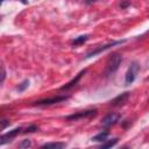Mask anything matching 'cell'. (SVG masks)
Segmentation results:
<instances>
[{
    "instance_id": "obj_1",
    "label": "cell",
    "mask_w": 149,
    "mask_h": 149,
    "mask_svg": "<svg viewBox=\"0 0 149 149\" xmlns=\"http://www.w3.org/2000/svg\"><path fill=\"white\" fill-rule=\"evenodd\" d=\"M122 62V56L118 52H114L111 55V57L108 58V62L106 64V69H105V76H111L113 74L120 66Z\"/></svg>"
},
{
    "instance_id": "obj_2",
    "label": "cell",
    "mask_w": 149,
    "mask_h": 149,
    "mask_svg": "<svg viewBox=\"0 0 149 149\" xmlns=\"http://www.w3.org/2000/svg\"><path fill=\"white\" fill-rule=\"evenodd\" d=\"M126 42V40H120V41H113V42H109V43H107V44H104V45H100V47H98V48H95L94 50H91L90 52H87L86 55H85V59H88V58H91V57H94V56H97V55H99V54H101L102 51H105V50H108L109 48H112V47H115V45H119V44H122V43H125Z\"/></svg>"
},
{
    "instance_id": "obj_3",
    "label": "cell",
    "mask_w": 149,
    "mask_h": 149,
    "mask_svg": "<svg viewBox=\"0 0 149 149\" xmlns=\"http://www.w3.org/2000/svg\"><path fill=\"white\" fill-rule=\"evenodd\" d=\"M140 69H141V66L136 61L132 62L130 66L128 68V70L126 72V76H125V84L126 85H130L134 83V80L136 79V74L139 73Z\"/></svg>"
},
{
    "instance_id": "obj_4",
    "label": "cell",
    "mask_w": 149,
    "mask_h": 149,
    "mask_svg": "<svg viewBox=\"0 0 149 149\" xmlns=\"http://www.w3.org/2000/svg\"><path fill=\"white\" fill-rule=\"evenodd\" d=\"M69 98H70V95H56V97H52V98H45V99L34 101L33 105L34 106H50V105H55V104L65 101Z\"/></svg>"
},
{
    "instance_id": "obj_5",
    "label": "cell",
    "mask_w": 149,
    "mask_h": 149,
    "mask_svg": "<svg viewBox=\"0 0 149 149\" xmlns=\"http://www.w3.org/2000/svg\"><path fill=\"white\" fill-rule=\"evenodd\" d=\"M97 113H98V109H97V108L85 109V111H80V112L73 113V114H71V115H68L65 119L69 120V121H76V120H79V119H85V118H92V116H95Z\"/></svg>"
},
{
    "instance_id": "obj_6",
    "label": "cell",
    "mask_w": 149,
    "mask_h": 149,
    "mask_svg": "<svg viewBox=\"0 0 149 149\" xmlns=\"http://www.w3.org/2000/svg\"><path fill=\"white\" fill-rule=\"evenodd\" d=\"M120 119V114L115 112H111L107 115H105L101 120V127L102 128H109L111 126H114Z\"/></svg>"
},
{
    "instance_id": "obj_7",
    "label": "cell",
    "mask_w": 149,
    "mask_h": 149,
    "mask_svg": "<svg viewBox=\"0 0 149 149\" xmlns=\"http://www.w3.org/2000/svg\"><path fill=\"white\" fill-rule=\"evenodd\" d=\"M21 130H22L21 127H16V128L9 130L8 133L1 135V137H0V146H3V144H6V143L13 141V139H15V137L21 133Z\"/></svg>"
},
{
    "instance_id": "obj_8",
    "label": "cell",
    "mask_w": 149,
    "mask_h": 149,
    "mask_svg": "<svg viewBox=\"0 0 149 149\" xmlns=\"http://www.w3.org/2000/svg\"><path fill=\"white\" fill-rule=\"evenodd\" d=\"M86 72V70L84 69V70H81L79 73H77V76L73 78V79H71L68 84H65V85H63L62 87H61V91H68V90H70V88H72L73 86H76L77 84H78V81L80 80V78L83 77V74Z\"/></svg>"
},
{
    "instance_id": "obj_9",
    "label": "cell",
    "mask_w": 149,
    "mask_h": 149,
    "mask_svg": "<svg viewBox=\"0 0 149 149\" xmlns=\"http://www.w3.org/2000/svg\"><path fill=\"white\" fill-rule=\"evenodd\" d=\"M128 98H129V92H123V93L119 94L118 97H115L113 100H111L109 104H111L112 106H120V105L125 104Z\"/></svg>"
},
{
    "instance_id": "obj_10",
    "label": "cell",
    "mask_w": 149,
    "mask_h": 149,
    "mask_svg": "<svg viewBox=\"0 0 149 149\" xmlns=\"http://www.w3.org/2000/svg\"><path fill=\"white\" fill-rule=\"evenodd\" d=\"M108 135H109V132H108V130H102V132H100L99 134L94 135L91 140H92V141H94V142H104V141H106V140H107Z\"/></svg>"
},
{
    "instance_id": "obj_11",
    "label": "cell",
    "mask_w": 149,
    "mask_h": 149,
    "mask_svg": "<svg viewBox=\"0 0 149 149\" xmlns=\"http://www.w3.org/2000/svg\"><path fill=\"white\" fill-rule=\"evenodd\" d=\"M65 147L66 144L64 142H48L41 146V148H55V149H62Z\"/></svg>"
},
{
    "instance_id": "obj_12",
    "label": "cell",
    "mask_w": 149,
    "mask_h": 149,
    "mask_svg": "<svg viewBox=\"0 0 149 149\" xmlns=\"http://www.w3.org/2000/svg\"><path fill=\"white\" fill-rule=\"evenodd\" d=\"M87 40H88V35H87V34H85V35H80V36L76 37L74 40H72L71 44H72V45H80V44L85 43Z\"/></svg>"
},
{
    "instance_id": "obj_13",
    "label": "cell",
    "mask_w": 149,
    "mask_h": 149,
    "mask_svg": "<svg viewBox=\"0 0 149 149\" xmlns=\"http://www.w3.org/2000/svg\"><path fill=\"white\" fill-rule=\"evenodd\" d=\"M118 141H119V139L118 137H115V139H112V140H106V141H104V142H101V148H111V147H114L116 143H118Z\"/></svg>"
},
{
    "instance_id": "obj_14",
    "label": "cell",
    "mask_w": 149,
    "mask_h": 149,
    "mask_svg": "<svg viewBox=\"0 0 149 149\" xmlns=\"http://www.w3.org/2000/svg\"><path fill=\"white\" fill-rule=\"evenodd\" d=\"M28 86H29V80H28V79H24L22 83H20V84L16 86V90H17L19 92H23Z\"/></svg>"
},
{
    "instance_id": "obj_15",
    "label": "cell",
    "mask_w": 149,
    "mask_h": 149,
    "mask_svg": "<svg viewBox=\"0 0 149 149\" xmlns=\"http://www.w3.org/2000/svg\"><path fill=\"white\" fill-rule=\"evenodd\" d=\"M17 147H19V148H29V147H31V141H30L29 139L22 140L21 142H19Z\"/></svg>"
},
{
    "instance_id": "obj_16",
    "label": "cell",
    "mask_w": 149,
    "mask_h": 149,
    "mask_svg": "<svg viewBox=\"0 0 149 149\" xmlns=\"http://www.w3.org/2000/svg\"><path fill=\"white\" fill-rule=\"evenodd\" d=\"M36 130H38V127L35 126V125H30V126H28L22 133H24V134H27V133H35Z\"/></svg>"
},
{
    "instance_id": "obj_17",
    "label": "cell",
    "mask_w": 149,
    "mask_h": 149,
    "mask_svg": "<svg viewBox=\"0 0 149 149\" xmlns=\"http://www.w3.org/2000/svg\"><path fill=\"white\" fill-rule=\"evenodd\" d=\"M0 122H1V130H5L10 125V121L9 120H6V119H2Z\"/></svg>"
},
{
    "instance_id": "obj_18",
    "label": "cell",
    "mask_w": 149,
    "mask_h": 149,
    "mask_svg": "<svg viewBox=\"0 0 149 149\" xmlns=\"http://www.w3.org/2000/svg\"><path fill=\"white\" fill-rule=\"evenodd\" d=\"M129 6H130V1H128V0H121V2H120V8L121 9H126Z\"/></svg>"
},
{
    "instance_id": "obj_19",
    "label": "cell",
    "mask_w": 149,
    "mask_h": 149,
    "mask_svg": "<svg viewBox=\"0 0 149 149\" xmlns=\"http://www.w3.org/2000/svg\"><path fill=\"white\" fill-rule=\"evenodd\" d=\"M5 78H6V71H5V68L1 66V80H0L1 84L5 81Z\"/></svg>"
},
{
    "instance_id": "obj_20",
    "label": "cell",
    "mask_w": 149,
    "mask_h": 149,
    "mask_svg": "<svg viewBox=\"0 0 149 149\" xmlns=\"http://www.w3.org/2000/svg\"><path fill=\"white\" fill-rule=\"evenodd\" d=\"M86 1V3H92V2H94L95 0H85Z\"/></svg>"
},
{
    "instance_id": "obj_21",
    "label": "cell",
    "mask_w": 149,
    "mask_h": 149,
    "mask_svg": "<svg viewBox=\"0 0 149 149\" xmlns=\"http://www.w3.org/2000/svg\"><path fill=\"white\" fill-rule=\"evenodd\" d=\"M21 2H22V3H24V5H26V3H27V2H28V1H27V0H21Z\"/></svg>"
},
{
    "instance_id": "obj_22",
    "label": "cell",
    "mask_w": 149,
    "mask_h": 149,
    "mask_svg": "<svg viewBox=\"0 0 149 149\" xmlns=\"http://www.w3.org/2000/svg\"><path fill=\"white\" fill-rule=\"evenodd\" d=\"M1 1H5V0H1Z\"/></svg>"
}]
</instances>
